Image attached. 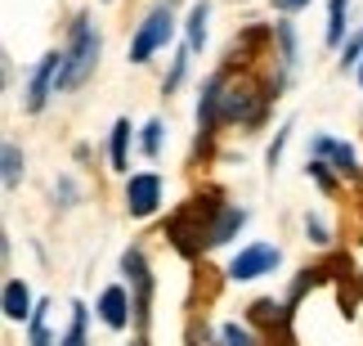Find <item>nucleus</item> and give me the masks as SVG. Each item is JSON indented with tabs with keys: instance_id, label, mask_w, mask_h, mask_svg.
<instances>
[{
	"instance_id": "13",
	"label": "nucleus",
	"mask_w": 363,
	"mask_h": 346,
	"mask_svg": "<svg viewBox=\"0 0 363 346\" xmlns=\"http://www.w3.org/2000/svg\"><path fill=\"white\" fill-rule=\"evenodd\" d=\"M211 0H193L189 5V18H184V45L198 54L202 45H206V32H211Z\"/></svg>"
},
{
	"instance_id": "11",
	"label": "nucleus",
	"mask_w": 363,
	"mask_h": 346,
	"mask_svg": "<svg viewBox=\"0 0 363 346\" xmlns=\"http://www.w3.org/2000/svg\"><path fill=\"white\" fill-rule=\"evenodd\" d=\"M0 310H5L9 324H27L36 315V301H32V288H27L23 279H9L5 293H0Z\"/></svg>"
},
{
	"instance_id": "22",
	"label": "nucleus",
	"mask_w": 363,
	"mask_h": 346,
	"mask_svg": "<svg viewBox=\"0 0 363 346\" xmlns=\"http://www.w3.org/2000/svg\"><path fill=\"white\" fill-rule=\"evenodd\" d=\"M305 175H310L323 193H337V175H332V167L323 158H305Z\"/></svg>"
},
{
	"instance_id": "27",
	"label": "nucleus",
	"mask_w": 363,
	"mask_h": 346,
	"mask_svg": "<svg viewBox=\"0 0 363 346\" xmlns=\"http://www.w3.org/2000/svg\"><path fill=\"white\" fill-rule=\"evenodd\" d=\"M54 198H59L63 207H72V202H77V185H72V180H67V175H63V180H59V185H54Z\"/></svg>"
},
{
	"instance_id": "2",
	"label": "nucleus",
	"mask_w": 363,
	"mask_h": 346,
	"mask_svg": "<svg viewBox=\"0 0 363 346\" xmlns=\"http://www.w3.org/2000/svg\"><path fill=\"white\" fill-rule=\"evenodd\" d=\"M171 36H175V13L171 5H152L144 13V23L135 27V40H130V63H148L157 50L171 45Z\"/></svg>"
},
{
	"instance_id": "18",
	"label": "nucleus",
	"mask_w": 363,
	"mask_h": 346,
	"mask_svg": "<svg viewBox=\"0 0 363 346\" xmlns=\"http://www.w3.org/2000/svg\"><path fill=\"white\" fill-rule=\"evenodd\" d=\"M45 310H50V301H40L36 315L27 320V346H59V342L50 337V315Z\"/></svg>"
},
{
	"instance_id": "3",
	"label": "nucleus",
	"mask_w": 363,
	"mask_h": 346,
	"mask_svg": "<svg viewBox=\"0 0 363 346\" xmlns=\"http://www.w3.org/2000/svg\"><path fill=\"white\" fill-rule=\"evenodd\" d=\"M59 77H63V50L40 54V63L32 67L27 90H23V108H27V113H45V104L59 94Z\"/></svg>"
},
{
	"instance_id": "23",
	"label": "nucleus",
	"mask_w": 363,
	"mask_h": 346,
	"mask_svg": "<svg viewBox=\"0 0 363 346\" xmlns=\"http://www.w3.org/2000/svg\"><path fill=\"white\" fill-rule=\"evenodd\" d=\"M305 234H310V243H318V247L332 243V229H328V220L318 212H305Z\"/></svg>"
},
{
	"instance_id": "14",
	"label": "nucleus",
	"mask_w": 363,
	"mask_h": 346,
	"mask_svg": "<svg viewBox=\"0 0 363 346\" xmlns=\"http://www.w3.org/2000/svg\"><path fill=\"white\" fill-rule=\"evenodd\" d=\"M108 162H113L117 175L130 171V121L125 117L113 121V135H108Z\"/></svg>"
},
{
	"instance_id": "10",
	"label": "nucleus",
	"mask_w": 363,
	"mask_h": 346,
	"mask_svg": "<svg viewBox=\"0 0 363 346\" xmlns=\"http://www.w3.org/2000/svg\"><path fill=\"white\" fill-rule=\"evenodd\" d=\"M99 320L113 328V333H121V328L135 320V297H125L121 283H113V288H104V293H99Z\"/></svg>"
},
{
	"instance_id": "8",
	"label": "nucleus",
	"mask_w": 363,
	"mask_h": 346,
	"mask_svg": "<svg viewBox=\"0 0 363 346\" xmlns=\"http://www.w3.org/2000/svg\"><path fill=\"white\" fill-rule=\"evenodd\" d=\"M264 104H269V94H260L256 86H225V121H247V126H256L264 117Z\"/></svg>"
},
{
	"instance_id": "21",
	"label": "nucleus",
	"mask_w": 363,
	"mask_h": 346,
	"mask_svg": "<svg viewBox=\"0 0 363 346\" xmlns=\"http://www.w3.org/2000/svg\"><path fill=\"white\" fill-rule=\"evenodd\" d=\"M189 54H193L189 45H179V50H175V59H171V72H166V81H162V94H175V90H179V81L189 77Z\"/></svg>"
},
{
	"instance_id": "20",
	"label": "nucleus",
	"mask_w": 363,
	"mask_h": 346,
	"mask_svg": "<svg viewBox=\"0 0 363 346\" xmlns=\"http://www.w3.org/2000/svg\"><path fill=\"white\" fill-rule=\"evenodd\" d=\"M162 140H166V126H162V121H157V117L144 121V131H139V148H144V158H148V162H157V158H162Z\"/></svg>"
},
{
	"instance_id": "12",
	"label": "nucleus",
	"mask_w": 363,
	"mask_h": 346,
	"mask_svg": "<svg viewBox=\"0 0 363 346\" xmlns=\"http://www.w3.org/2000/svg\"><path fill=\"white\" fill-rule=\"evenodd\" d=\"M242 225H247V207H220L211 220V234H206V247H225Z\"/></svg>"
},
{
	"instance_id": "5",
	"label": "nucleus",
	"mask_w": 363,
	"mask_h": 346,
	"mask_svg": "<svg viewBox=\"0 0 363 346\" xmlns=\"http://www.w3.org/2000/svg\"><path fill=\"white\" fill-rule=\"evenodd\" d=\"M278 266H283V252H278L274 243H247V247H238V256L229 261V279L233 283H256L264 274H274Z\"/></svg>"
},
{
	"instance_id": "4",
	"label": "nucleus",
	"mask_w": 363,
	"mask_h": 346,
	"mask_svg": "<svg viewBox=\"0 0 363 346\" xmlns=\"http://www.w3.org/2000/svg\"><path fill=\"white\" fill-rule=\"evenodd\" d=\"M121 274L130 283V297H135V324L148 328V315H152V270L139 247H125L121 252Z\"/></svg>"
},
{
	"instance_id": "26",
	"label": "nucleus",
	"mask_w": 363,
	"mask_h": 346,
	"mask_svg": "<svg viewBox=\"0 0 363 346\" xmlns=\"http://www.w3.org/2000/svg\"><path fill=\"white\" fill-rule=\"evenodd\" d=\"M359 63H363V32L345 36V45H341V67H359Z\"/></svg>"
},
{
	"instance_id": "30",
	"label": "nucleus",
	"mask_w": 363,
	"mask_h": 346,
	"mask_svg": "<svg viewBox=\"0 0 363 346\" xmlns=\"http://www.w3.org/2000/svg\"><path fill=\"white\" fill-rule=\"evenodd\" d=\"M359 86H363V63H359Z\"/></svg>"
},
{
	"instance_id": "28",
	"label": "nucleus",
	"mask_w": 363,
	"mask_h": 346,
	"mask_svg": "<svg viewBox=\"0 0 363 346\" xmlns=\"http://www.w3.org/2000/svg\"><path fill=\"white\" fill-rule=\"evenodd\" d=\"M314 0H274V9L283 13V18H291V13H301V9H310Z\"/></svg>"
},
{
	"instance_id": "17",
	"label": "nucleus",
	"mask_w": 363,
	"mask_h": 346,
	"mask_svg": "<svg viewBox=\"0 0 363 346\" xmlns=\"http://www.w3.org/2000/svg\"><path fill=\"white\" fill-rule=\"evenodd\" d=\"M345 13H350V0H328V32H323V40L332 50L345 40Z\"/></svg>"
},
{
	"instance_id": "6",
	"label": "nucleus",
	"mask_w": 363,
	"mask_h": 346,
	"mask_svg": "<svg viewBox=\"0 0 363 346\" xmlns=\"http://www.w3.org/2000/svg\"><path fill=\"white\" fill-rule=\"evenodd\" d=\"M225 86H229L225 72H211L202 81V94H198V148L211 144L216 126L225 121Z\"/></svg>"
},
{
	"instance_id": "24",
	"label": "nucleus",
	"mask_w": 363,
	"mask_h": 346,
	"mask_svg": "<svg viewBox=\"0 0 363 346\" xmlns=\"http://www.w3.org/2000/svg\"><path fill=\"white\" fill-rule=\"evenodd\" d=\"M220 346H256V337H251L247 324H225L220 328Z\"/></svg>"
},
{
	"instance_id": "15",
	"label": "nucleus",
	"mask_w": 363,
	"mask_h": 346,
	"mask_svg": "<svg viewBox=\"0 0 363 346\" xmlns=\"http://www.w3.org/2000/svg\"><path fill=\"white\" fill-rule=\"evenodd\" d=\"M274 45H278V67H283V77H291V67H296V27H291L287 18L274 23Z\"/></svg>"
},
{
	"instance_id": "7",
	"label": "nucleus",
	"mask_w": 363,
	"mask_h": 346,
	"mask_svg": "<svg viewBox=\"0 0 363 346\" xmlns=\"http://www.w3.org/2000/svg\"><path fill=\"white\" fill-rule=\"evenodd\" d=\"M162 198H166V185H162L157 171H135V175H125V212H130L135 220L152 216V212L162 207Z\"/></svg>"
},
{
	"instance_id": "25",
	"label": "nucleus",
	"mask_w": 363,
	"mask_h": 346,
	"mask_svg": "<svg viewBox=\"0 0 363 346\" xmlns=\"http://www.w3.org/2000/svg\"><path fill=\"white\" fill-rule=\"evenodd\" d=\"M287 140H291V121H283V126H278L274 144H269V153H264V162H269V171H278V162H283V148H287Z\"/></svg>"
},
{
	"instance_id": "31",
	"label": "nucleus",
	"mask_w": 363,
	"mask_h": 346,
	"mask_svg": "<svg viewBox=\"0 0 363 346\" xmlns=\"http://www.w3.org/2000/svg\"><path fill=\"white\" fill-rule=\"evenodd\" d=\"M162 5H175V0H162Z\"/></svg>"
},
{
	"instance_id": "1",
	"label": "nucleus",
	"mask_w": 363,
	"mask_h": 346,
	"mask_svg": "<svg viewBox=\"0 0 363 346\" xmlns=\"http://www.w3.org/2000/svg\"><path fill=\"white\" fill-rule=\"evenodd\" d=\"M99 54H104V36L99 27L90 23V13H77L72 27H67V45H63V77H59V94L86 86L99 67Z\"/></svg>"
},
{
	"instance_id": "29",
	"label": "nucleus",
	"mask_w": 363,
	"mask_h": 346,
	"mask_svg": "<svg viewBox=\"0 0 363 346\" xmlns=\"http://www.w3.org/2000/svg\"><path fill=\"white\" fill-rule=\"evenodd\" d=\"M130 346H148V342H144V337H135V342H130Z\"/></svg>"
},
{
	"instance_id": "9",
	"label": "nucleus",
	"mask_w": 363,
	"mask_h": 346,
	"mask_svg": "<svg viewBox=\"0 0 363 346\" xmlns=\"http://www.w3.org/2000/svg\"><path fill=\"white\" fill-rule=\"evenodd\" d=\"M310 158H323L337 175H350V180L363 171V167H359V158H354V148L345 144V140H337V135H323V131H318L314 140H310Z\"/></svg>"
},
{
	"instance_id": "16",
	"label": "nucleus",
	"mask_w": 363,
	"mask_h": 346,
	"mask_svg": "<svg viewBox=\"0 0 363 346\" xmlns=\"http://www.w3.org/2000/svg\"><path fill=\"white\" fill-rule=\"evenodd\" d=\"M23 167H27V158H23V148L5 140V148H0V180H5V189H13L23 180Z\"/></svg>"
},
{
	"instance_id": "19",
	"label": "nucleus",
	"mask_w": 363,
	"mask_h": 346,
	"mask_svg": "<svg viewBox=\"0 0 363 346\" xmlns=\"http://www.w3.org/2000/svg\"><path fill=\"white\" fill-rule=\"evenodd\" d=\"M86 320H90V310L81 306V301H72V324H67V333L59 337V346H90V333H86Z\"/></svg>"
}]
</instances>
